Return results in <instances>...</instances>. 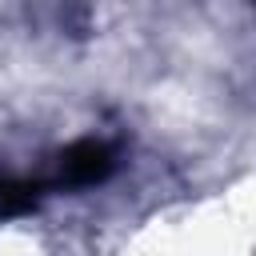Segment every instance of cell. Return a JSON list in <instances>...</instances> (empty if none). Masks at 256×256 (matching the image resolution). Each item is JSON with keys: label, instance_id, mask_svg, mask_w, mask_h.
Segmentation results:
<instances>
[{"label": "cell", "instance_id": "6da1fadb", "mask_svg": "<svg viewBox=\"0 0 256 256\" xmlns=\"http://www.w3.org/2000/svg\"><path fill=\"white\" fill-rule=\"evenodd\" d=\"M116 172V148L104 140H76L60 152L56 184L60 188H96Z\"/></svg>", "mask_w": 256, "mask_h": 256}, {"label": "cell", "instance_id": "7a4b0ae2", "mask_svg": "<svg viewBox=\"0 0 256 256\" xmlns=\"http://www.w3.org/2000/svg\"><path fill=\"white\" fill-rule=\"evenodd\" d=\"M44 188L36 180H24V176H0V220H16V216H28L36 204H40Z\"/></svg>", "mask_w": 256, "mask_h": 256}]
</instances>
